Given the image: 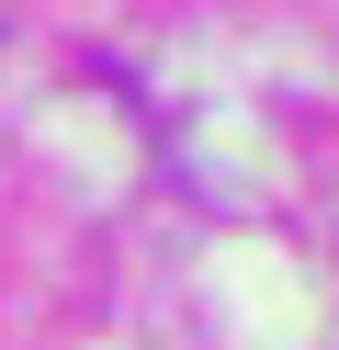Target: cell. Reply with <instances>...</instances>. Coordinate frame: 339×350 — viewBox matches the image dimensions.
<instances>
[]
</instances>
